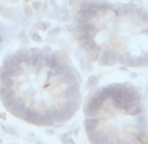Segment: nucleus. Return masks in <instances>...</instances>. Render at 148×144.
<instances>
[{"label":"nucleus","mask_w":148,"mask_h":144,"mask_svg":"<svg viewBox=\"0 0 148 144\" xmlns=\"http://www.w3.org/2000/svg\"><path fill=\"white\" fill-rule=\"evenodd\" d=\"M0 102L28 125L60 126L73 118L83 102L79 71L64 51L18 49L0 66Z\"/></svg>","instance_id":"1"},{"label":"nucleus","mask_w":148,"mask_h":144,"mask_svg":"<svg viewBox=\"0 0 148 144\" xmlns=\"http://www.w3.org/2000/svg\"><path fill=\"white\" fill-rule=\"evenodd\" d=\"M72 34L81 53L103 67L148 68V8L110 0H77Z\"/></svg>","instance_id":"2"},{"label":"nucleus","mask_w":148,"mask_h":144,"mask_svg":"<svg viewBox=\"0 0 148 144\" xmlns=\"http://www.w3.org/2000/svg\"><path fill=\"white\" fill-rule=\"evenodd\" d=\"M90 143H148V111L140 91L130 81L95 88L83 106Z\"/></svg>","instance_id":"3"}]
</instances>
